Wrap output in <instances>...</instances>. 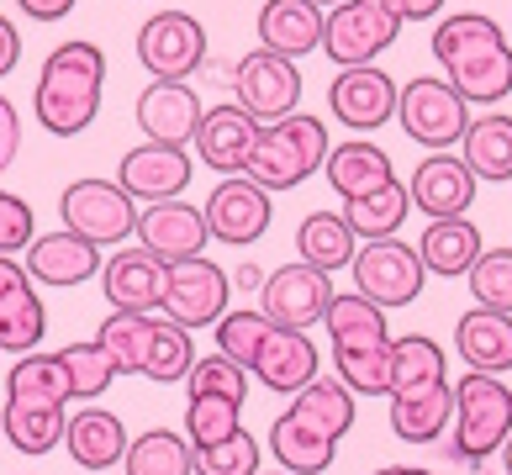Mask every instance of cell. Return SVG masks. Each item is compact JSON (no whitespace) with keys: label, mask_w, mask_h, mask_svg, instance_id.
Wrapping results in <instances>:
<instances>
[{"label":"cell","mask_w":512,"mask_h":475,"mask_svg":"<svg viewBox=\"0 0 512 475\" xmlns=\"http://www.w3.org/2000/svg\"><path fill=\"white\" fill-rule=\"evenodd\" d=\"M264 328H270V317L254 312V307H249V312H222V317H217V354H227L238 370H249Z\"/></svg>","instance_id":"obj_44"},{"label":"cell","mask_w":512,"mask_h":475,"mask_svg":"<svg viewBox=\"0 0 512 475\" xmlns=\"http://www.w3.org/2000/svg\"><path fill=\"white\" fill-rule=\"evenodd\" d=\"M296 254L312 264V270H349L354 254H359V238L354 227L338 217V212H307L296 227Z\"/></svg>","instance_id":"obj_33"},{"label":"cell","mask_w":512,"mask_h":475,"mask_svg":"<svg viewBox=\"0 0 512 475\" xmlns=\"http://www.w3.org/2000/svg\"><path fill=\"white\" fill-rule=\"evenodd\" d=\"M69 375L59 354H16V365L6 375V412H0V433L16 454H37L64 444V423H69Z\"/></svg>","instance_id":"obj_1"},{"label":"cell","mask_w":512,"mask_h":475,"mask_svg":"<svg viewBox=\"0 0 512 475\" xmlns=\"http://www.w3.org/2000/svg\"><path fill=\"white\" fill-rule=\"evenodd\" d=\"M481 227L470 222V217H433L428 222V233H423V243H417V254H423V270L428 275H444V280H454V275H470V264L481 259Z\"/></svg>","instance_id":"obj_32"},{"label":"cell","mask_w":512,"mask_h":475,"mask_svg":"<svg viewBox=\"0 0 512 475\" xmlns=\"http://www.w3.org/2000/svg\"><path fill=\"white\" fill-rule=\"evenodd\" d=\"M16 154H22V117H16V106L0 95V175L11 169Z\"/></svg>","instance_id":"obj_47"},{"label":"cell","mask_w":512,"mask_h":475,"mask_svg":"<svg viewBox=\"0 0 512 475\" xmlns=\"http://www.w3.org/2000/svg\"><path fill=\"white\" fill-rule=\"evenodd\" d=\"M196 365V338L191 328H180V322L169 317H154V344H148V359H143V375L169 386V380H185Z\"/></svg>","instance_id":"obj_38"},{"label":"cell","mask_w":512,"mask_h":475,"mask_svg":"<svg viewBox=\"0 0 512 475\" xmlns=\"http://www.w3.org/2000/svg\"><path fill=\"white\" fill-rule=\"evenodd\" d=\"M470 296L476 307L512 317V249H481V259L470 264Z\"/></svg>","instance_id":"obj_43"},{"label":"cell","mask_w":512,"mask_h":475,"mask_svg":"<svg viewBox=\"0 0 512 475\" xmlns=\"http://www.w3.org/2000/svg\"><path fill=\"white\" fill-rule=\"evenodd\" d=\"M412 212V196H407V185L402 180H386L381 190H370V196H359V201H344V222L354 227V238H396V227L407 222Z\"/></svg>","instance_id":"obj_36"},{"label":"cell","mask_w":512,"mask_h":475,"mask_svg":"<svg viewBox=\"0 0 512 475\" xmlns=\"http://www.w3.org/2000/svg\"><path fill=\"white\" fill-rule=\"evenodd\" d=\"M433 59L444 64V80L476 106H497L512 95V43L507 32L481 11L444 16L433 27Z\"/></svg>","instance_id":"obj_3"},{"label":"cell","mask_w":512,"mask_h":475,"mask_svg":"<svg viewBox=\"0 0 512 475\" xmlns=\"http://www.w3.org/2000/svg\"><path fill=\"white\" fill-rule=\"evenodd\" d=\"M407 196H412L417 212H428V217H465L470 201H476V169L465 159H454V154H433L412 169Z\"/></svg>","instance_id":"obj_23"},{"label":"cell","mask_w":512,"mask_h":475,"mask_svg":"<svg viewBox=\"0 0 512 475\" xmlns=\"http://www.w3.org/2000/svg\"><path fill=\"white\" fill-rule=\"evenodd\" d=\"M227 280H238L243 291H259V285H264V275L254 270V264H243V270H238V275H227Z\"/></svg>","instance_id":"obj_51"},{"label":"cell","mask_w":512,"mask_h":475,"mask_svg":"<svg viewBox=\"0 0 512 475\" xmlns=\"http://www.w3.org/2000/svg\"><path fill=\"white\" fill-rule=\"evenodd\" d=\"M201 111H206L201 95L185 85V80H154V85H143V95H138V127H143L154 143L185 148V143L196 138Z\"/></svg>","instance_id":"obj_26"},{"label":"cell","mask_w":512,"mask_h":475,"mask_svg":"<svg viewBox=\"0 0 512 475\" xmlns=\"http://www.w3.org/2000/svg\"><path fill=\"white\" fill-rule=\"evenodd\" d=\"M185 396H233V402H243L249 396V370H238L227 354L196 359L191 375H185Z\"/></svg>","instance_id":"obj_45"},{"label":"cell","mask_w":512,"mask_h":475,"mask_svg":"<svg viewBox=\"0 0 512 475\" xmlns=\"http://www.w3.org/2000/svg\"><path fill=\"white\" fill-rule=\"evenodd\" d=\"M322 11L317 0H264L259 6V48L280 53V59H307L322 48Z\"/></svg>","instance_id":"obj_27"},{"label":"cell","mask_w":512,"mask_h":475,"mask_svg":"<svg viewBox=\"0 0 512 475\" xmlns=\"http://www.w3.org/2000/svg\"><path fill=\"white\" fill-rule=\"evenodd\" d=\"M259 465H264V454H259V439L249 428L196 449V475H259Z\"/></svg>","instance_id":"obj_42"},{"label":"cell","mask_w":512,"mask_h":475,"mask_svg":"<svg viewBox=\"0 0 512 475\" xmlns=\"http://www.w3.org/2000/svg\"><path fill=\"white\" fill-rule=\"evenodd\" d=\"M454 454L465 465H486L491 454H502L512 439V386L497 375L470 370L465 380H454Z\"/></svg>","instance_id":"obj_7"},{"label":"cell","mask_w":512,"mask_h":475,"mask_svg":"<svg viewBox=\"0 0 512 475\" xmlns=\"http://www.w3.org/2000/svg\"><path fill=\"white\" fill-rule=\"evenodd\" d=\"M22 64V32H16V22L11 16H0V80Z\"/></svg>","instance_id":"obj_48"},{"label":"cell","mask_w":512,"mask_h":475,"mask_svg":"<svg viewBox=\"0 0 512 475\" xmlns=\"http://www.w3.org/2000/svg\"><path fill=\"white\" fill-rule=\"evenodd\" d=\"M428 380H444V349L423 333L391 338V391L428 386Z\"/></svg>","instance_id":"obj_39"},{"label":"cell","mask_w":512,"mask_h":475,"mask_svg":"<svg viewBox=\"0 0 512 475\" xmlns=\"http://www.w3.org/2000/svg\"><path fill=\"white\" fill-rule=\"evenodd\" d=\"M328 127H322L317 117H307V111H291V117H275L259 127L254 138V154L249 164H243V175H249L254 185H264L275 196V190H296L301 180H312L322 159H328Z\"/></svg>","instance_id":"obj_6"},{"label":"cell","mask_w":512,"mask_h":475,"mask_svg":"<svg viewBox=\"0 0 512 475\" xmlns=\"http://www.w3.org/2000/svg\"><path fill=\"white\" fill-rule=\"evenodd\" d=\"M233 301V280H227L222 264H212L206 254H191V259H175L164 264V301L159 312L180 328H217V317L227 312Z\"/></svg>","instance_id":"obj_9"},{"label":"cell","mask_w":512,"mask_h":475,"mask_svg":"<svg viewBox=\"0 0 512 475\" xmlns=\"http://www.w3.org/2000/svg\"><path fill=\"white\" fill-rule=\"evenodd\" d=\"M354 291L365 296V301H375L381 312H391V307H407V301H417L423 296V254L412 249V243H402V238H370L365 249L354 254Z\"/></svg>","instance_id":"obj_11"},{"label":"cell","mask_w":512,"mask_h":475,"mask_svg":"<svg viewBox=\"0 0 512 475\" xmlns=\"http://www.w3.org/2000/svg\"><path fill=\"white\" fill-rule=\"evenodd\" d=\"M132 238H138V249L148 254H159L164 264H175V259H191L206 249V217H201V206L191 201H148L143 212H138V227H132Z\"/></svg>","instance_id":"obj_21"},{"label":"cell","mask_w":512,"mask_h":475,"mask_svg":"<svg viewBox=\"0 0 512 475\" xmlns=\"http://www.w3.org/2000/svg\"><path fill=\"white\" fill-rule=\"evenodd\" d=\"M396 95H402V85H396L386 69L359 64V69H338V80L328 90V106L344 127L375 132V127L396 122Z\"/></svg>","instance_id":"obj_17"},{"label":"cell","mask_w":512,"mask_h":475,"mask_svg":"<svg viewBox=\"0 0 512 475\" xmlns=\"http://www.w3.org/2000/svg\"><path fill=\"white\" fill-rule=\"evenodd\" d=\"M249 375H259V386H270L280 396H296L307 380H317V349H312V338L307 333H296V328H264L259 338V349H254V365Z\"/></svg>","instance_id":"obj_25"},{"label":"cell","mask_w":512,"mask_h":475,"mask_svg":"<svg viewBox=\"0 0 512 475\" xmlns=\"http://www.w3.org/2000/svg\"><path fill=\"white\" fill-rule=\"evenodd\" d=\"M396 37H402V16H396L391 0H338L322 16V53L338 69L375 64Z\"/></svg>","instance_id":"obj_8"},{"label":"cell","mask_w":512,"mask_h":475,"mask_svg":"<svg viewBox=\"0 0 512 475\" xmlns=\"http://www.w3.org/2000/svg\"><path fill=\"white\" fill-rule=\"evenodd\" d=\"M201 217H206V233L217 243H227V249H254V243L270 233L275 206H270V190L254 185L249 175H227L212 196H206Z\"/></svg>","instance_id":"obj_16"},{"label":"cell","mask_w":512,"mask_h":475,"mask_svg":"<svg viewBox=\"0 0 512 475\" xmlns=\"http://www.w3.org/2000/svg\"><path fill=\"white\" fill-rule=\"evenodd\" d=\"M191 154L175 143H138V148H127L122 164H117V185L127 190L132 201H175L185 185H191Z\"/></svg>","instance_id":"obj_20"},{"label":"cell","mask_w":512,"mask_h":475,"mask_svg":"<svg viewBox=\"0 0 512 475\" xmlns=\"http://www.w3.org/2000/svg\"><path fill=\"white\" fill-rule=\"evenodd\" d=\"M354 428V391L344 380H307L296 391V402L275 417L270 449L291 475H322L333 465L338 439Z\"/></svg>","instance_id":"obj_2"},{"label":"cell","mask_w":512,"mask_h":475,"mask_svg":"<svg viewBox=\"0 0 512 475\" xmlns=\"http://www.w3.org/2000/svg\"><path fill=\"white\" fill-rule=\"evenodd\" d=\"M391 6L402 22H433V16L444 11V0H391Z\"/></svg>","instance_id":"obj_50"},{"label":"cell","mask_w":512,"mask_h":475,"mask_svg":"<svg viewBox=\"0 0 512 475\" xmlns=\"http://www.w3.org/2000/svg\"><path fill=\"white\" fill-rule=\"evenodd\" d=\"M16 11L32 16V22H64L74 11V0H16Z\"/></svg>","instance_id":"obj_49"},{"label":"cell","mask_w":512,"mask_h":475,"mask_svg":"<svg viewBox=\"0 0 512 475\" xmlns=\"http://www.w3.org/2000/svg\"><path fill=\"white\" fill-rule=\"evenodd\" d=\"M64 449H69V460L85 465V470H111V465H122V454H127V428H122L117 412L80 402V412H69V423H64Z\"/></svg>","instance_id":"obj_28"},{"label":"cell","mask_w":512,"mask_h":475,"mask_svg":"<svg viewBox=\"0 0 512 475\" xmlns=\"http://www.w3.org/2000/svg\"><path fill=\"white\" fill-rule=\"evenodd\" d=\"M317 6H338V0H317Z\"/></svg>","instance_id":"obj_54"},{"label":"cell","mask_w":512,"mask_h":475,"mask_svg":"<svg viewBox=\"0 0 512 475\" xmlns=\"http://www.w3.org/2000/svg\"><path fill=\"white\" fill-rule=\"evenodd\" d=\"M454 417V386L449 380H428V386L391 391V433L407 444H433Z\"/></svg>","instance_id":"obj_29"},{"label":"cell","mask_w":512,"mask_h":475,"mask_svg":"<svg viewBox=\"0 0 512 475\" xmlns=\"http://www.w3.org/2000/svg\"><path fill=\"white\" fill-rule=\"evenodd\" d=\"M101 291L111 312H159L164 301V259L148 249H122L101 264Z\"/></svg>","instance_id":"obj_24"},{"label":"cell","mask_w":512,"mask_h":475,"mask_svg":"<svg viewBox=\"0 0 512 475\" xmlns=\"http://www.w3.org/2000/svg\"><path fill=\"white\" fill-rule=\"evenodd\" d=\"M22 270L32 275V285H53V291H69V285H85L101 275V249L80 233H37L22 249Z\"/></svg>","instance_id":"obj_19"},{"label":"cell","mask_w":512,"mask_h":475,"mask_svg":"<svg viewBox=\"0 0 512 475\" xmlns=\"http://www.w3.org/2000/svg\"><path fill=\"white\" fill-rule=\"evenodd\" d=\"M96 344L111 354L117 375H143L148 344H154V317H148V312H111V317L101 322Z\"/></svg>","instance_id":"obj_37"},{"label":"cell","mask_w":512,"mask_h":475,"mask_svg":"<svg viewBox=\"0 0 512 475\" xmlns=\"http://www.w3.org/2000/svg\"><path fill=\"white\" fill-rule=\"evenodd\" d=\"M37 238V217L22 196L0 190V254H22L27 243Z\"/></svg>","instance_id":"obj_46"},{"label":"cell","mask_w":512,"mask_h":475,"mask_svg":"<svg viewBox=\"0 0 512 475\" xmlns=\"http://www.w3.org/2000/svg\"><path fill=\"white\" fill-rule=\"evenodd\" d=\"M454 349H460V359L470 370H481V375L512 370V317L491 312V307L465 312L460 328H454Z\"/></svg>","instance_id":"obj_31"},{"label":"cell","mask_w":512,"mask_h":475,"mask_svg":"<svg viewBox=\"0 0 512 475\" xmlns=\"http://www.w3.org/2000/svg\"><path fill=\"white\" fill-rule=\"evenodd\" d=\"M59 217L69 233L90 238L96 249L106 243H127L132 227H138V201L127 196L117 180H74L59 196Z\"/></svg>","instance_id":"obj_12"},{"label":"cell","mask_w":512,"mask_h":475,"mask_svg":"<svg viewBox=\"0 0 512 475\" xmlns=\"http://www.w3.org/2000/svg\"><path fill=\"white\" fill-rule=\"evenodd\" d=\"M238 417H243V402H233V396H191L185 402V439H191V449L217 444L243 428Z\"/></svg>","instance_id":"obj_41"},{"label":"cell","mask_w":512,"mask_h":475,"mask_svg":"<svg viewBox=\"0 0 512 475\" xmlns=\"http://www.w3.org/2000/svg\"><path fill=\"white\" fill-rule=\"evenodd\" d=\"M465 106L470 101L449 80H428V74H417V80H407L402 95H396V122H402V132H407L412 143L444 154V148L460 143L465 127H470V111Z\"/></svg>","instance_id":"obj_10"},{"label":"cell","mask_w":512,"mask_h":475,"mask_svg":"<svg viewBox=\"0 0 512 475\" xmlns=\"http://www.w3.org/2000/svg\"><path fill=\"white\" fill-rule=\"evenodd\" d=\"M101 95H106V53L96 43H85V37H69V43H59L43 59L32 111L53 138H80L96 122Z\"/></svg>","instance_id":"obj_4"},{"label":"cell","mask_w":512,"mask_h":475,"mask_svg":"<svg viewBox=\"0 0 512 475\" xmlns=\"http://www.w3.org/2000/svg\"><path fill=\"white\" fill-rule=\"evenodd\" d=\"M259 475H264V470H259ZM280 475H291V470H280Z\"/></svg>","instance_id":"obj_55"},{"label":"cell","mask_w":512,"mask_h":475,"mask_svg":"<svg viewBox=\"0 0 512 475\" xmlns=\"http://www.w3.org/2000/svg\"><path fill=\"white\" fill-rule=\"evenodd\" d=\"M122 470L127 475H196V449L185 433H169V428H148L127 444L122 454Z\"/></svg>","instance_id":"obj_35"},{"label":"cell","mask_w":512,"mask_h":475,"mask_svg":"<svg viewBox=\"0 0 512 475\" xmlns=\"http://www.w3.org/2000/svg\"><path fill=\"white\" fill-rule=\"evenodd\" d=\"M48 333V307L16 254H0V349L32 354Z\"/></svg>","instance_id":"obj_18"},{"label":"cell","mask_w":512,"mask_h":475,"mask_svg":"<svg viewBox=\"0 0 512 475\" xmlns=\"http://www.w3.org/2000/svg\"><path fill=\"white\" fill-rule=\"evenodd\" d=\"M259 127H264V122H254L238 101L201 111L196 138H191V143H196V159H201L206 169H217V175H243V164H249V154H254Z\"/></svg>","instance_id":"obj_22"},{"label":"cell","mask_w":512,"mask_h":475,"mask_svg":"<svg viewBox=\"0 0 512 475\" xmlns=\"http://www.w3.org/2000/svg\"><path fill=\"white\" fill-rule=\"evenodd\" d=\"M465 164L476 169V180H512V117L486 111L465 127Z\"/></svg>","instance_id":"obj_34"},{"label":"cell","mask_w":512,"mask_h":475,"mask_svg":"<svg viewBox=\"0 0 512 475\" xmlns=\"http://www.w3.org/2000/svg\"><path fill=\"white\" fill-rule=\"evenodd\" d=\"M64 359V375H69V391H74V402H96V396L117 380V365H111V354L96 344V338H85V344H69L59 349Z\"/></svg>","instance_id":"obj_40"},{"label":"cell","mask_w":512,"mask_h":475,"mask_svg":"<svg viewBox=\"0 0 512 475\" xmlns=\"http://www.w3.org/2000/svg\"><path fill=\"white\" fill-rule=\"evenodd\" d=\"M328 338L338 359V380L354 396H391V328L386 312L365 296H333L328 307Z\"/></svg>","instance_id":"obj_5"},{"label":"cell","mask_w":512,"mask_h":475,"mask_svg":"<svg viewBox=\"0 0 512 475\" xmlns=\"http://www.w3.org/2000/svg\"><path fill=\"white\" fill-rule=\"evenodd\" d=\"M233 95L254 122L291 117V111L301 106V69H296V59H280V53H270V48H254V53H243L238 69H233Z\"/></svg>","instance_id":"obj_15"},{"label":"cell","mask_w":512,"mask_h":475,"mask_svg":"<svg viewBox=\"0 0 512 475\" xmlns=\"http://www.w3.org/2000/svg\"><path fill=\"white\" fill-rule=\"evenodd\" d=\"M333 307V275L328 270H312L307 259L296 264H280V270L259 285V312L275 322V328H296L307 333L312 322H322Z\"/></svg>","instance_id":"obj_14"},{"label":"cell","mask_w":512,"mask_h":475,"mask_svg":"<svg viewBox=\"0 0 512 475\" xmlns=\"http://www.w3.org/2000/svg\"><path fill=\"white\" fill-rule=\"evenodd\" d=\"M502 460H507V475H512V439L502 444Z\"/></svg>","instance_id":"obj_53"},{"label":"cell","mask_w":512,"mask_h":475,"mask_svg":"<svg viewBox=\"0 0 512 475\" xmlns=\"http://www.w3.org/2000/svg\"><path fill=\"white\" fill-rule=\"evenodd\" d=\"M138 64L154 80H191L206 64V27L191 11H154L138 27Z\"/></svg>","instance_id":"obj_13"},{"label":"cell","mask_w":512,"mask_h":475,"mask_svg":"<svg viewBox=\"0 0 512 475\" xmlns=\"http://www.w3.org/2000/svg\"><path fill=\"white\" fill-rule=\"evenodd\" d=\"M322 175L338 190V201H359V196H370V190H381L386 180H396V169L386 159V148H375L370 138H349V143L328 148Z\"/></svg>","instance_id":"obj_30"},{"label":"cell","mask_w":512,"mask_h":475,"mask_svg":"<svg viewBox=\"0 0 512 475\" xmlns=\"http://www.w3.org/2000/svg\"><path fill=\"white\" fill-rule=\"evenodd\" d=\"M375 475H433V470H423V465H381Z\"/></svg>","instance_id":"obj_52"}]
</instances>
